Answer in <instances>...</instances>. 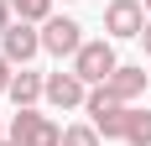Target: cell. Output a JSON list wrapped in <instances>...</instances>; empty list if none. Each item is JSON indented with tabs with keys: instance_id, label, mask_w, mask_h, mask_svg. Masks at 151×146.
Returning a JSON list of instances; mask_svg holds the SVG:
<instances>
[{
	"instance_id": "cell-7",
	"label": "cell",
	"mask_w": 151,
	"mask_h": 146,
	"mask_svg": "<svg viewBox=\"0 0 151 146\" xmlns=\"http://www.w3.org/2000/svg\"><path fill=\"white\" fill-rule=\"evenodd\" d=\"M146 84H151L146 63H120V68H115V78H109V89H115L125 104H136L141 94H146Z\"/></svg>"
},
{
	"instance_id": "cell-19",
	"label": "cell",
	"mask_w": 151,
	"mask_h": 146,
	"mask_svg": "<svg viewBox=\"0 0 151 146\" xmlns=\"http://www.w3.org/2000/svg\"><path fill=\"white\" fill-rule=\"evenodd\" d=\"M146 16H151V0H146Z\"/></svg>"
},
{
	"instance_id": "cell-13",
	"label": "cell",
	"mask_w": 151,
	"mask_h": 146,
	"mask_svg": "<svg viewBox=\"0 0 151 146\" xmlns=\"http://www.w3.org/2000/svg\"><path fill=\"white\" fill-rule=\"evenodd\" d=\"M26 146H63V125H58V120H42V125H37V136H31Z\"/></svg>"
},
{
	"instance_id": "cell-9",
	"label": "cell",
	"mask_w": 151,
	"mask_h": 146,
	"mask_svg": "<svg viewBox=\"0 0 151 146\" xmlns=\"http://www.w3.org/2000/svg\"><path fill=\"white\" fill-rule=\"evenodd\" d=\"M42 110H37V104H26V110H16V115H11V131H5V136H11V141L16 146H26L31 141V136H37V125H42Z\"/></svg>"
},
{
	"instance_id": "cell-15",
	"label": "cell",
	"mask_w": 151,
	"mask_h": 146,
	"mask_svg": "<svg viewBox=\"0 0 151 146\" xmlns=\"http://www.w3.org/2000/svg\"><path fill=\"white\" fill-rule=\"evenodd\" d=\"M11 16H16V5H11V0H0V37L11 31Z\"/></svg>"
},
{
	"instance_id": "cell-18",
	"label": "cell",
	"mask_w": 151,
	"mask_h": 146,
	"mask_svg": "<svg viewBox=\"0 0 151 146\" xmlns=\"http://www.w3.org/2000/svg\"><path fill=\"white\" fill-rule=\"evenodd\" d=\"M0 146H16V141H11V136H5V141H0Z\"/></svg>"
},
{
	"instance_id": "cell-5",
	"label": "cell",
	"mask_w": 151,
	"mask_h": 146,
	"mask_svg": "<svg viewBox=\"0 0 151 146\" xmlns=\"http://www.w3.org/2000/svg\"><path fill=\"white\" fill-rule=\"evenodd\" d=\"M0 52H5L16 68H26V63L42 52V26H31V21H11V31L0 37Z\"/></svg>"
},
{
	"instance_id": "cell-11",
	"label": "cell",
	"mask_w": 151,
	"mask_h": 146,
	"mask_svg": "<svg viewBox=\"0 0 151 146\" xmlns=\"http://www.w3.org/2000/svg\"><path fill=\"white\" fill-rule=\"evenodd\" d=\"M63 146H104V136L94 131V120H78V125H63Z\"/></svg>"
},
{
	"instance_id": "cell-10",
	"label": "cell",
	"mask_w": 151,
	"mask_h": 146,
	"mask_svg": "<svg viewBox=\"0 0 151 146\" xmlns=\"http://www.w3.org/2000/svg\"><path fill=\"white\" fill-rule=\"evenodd\" d=\"M125 141L130 146H151V110H136V104H130V115H125Z\"/></svg>"
},
{
	"instance_id": "cell-20",
	"label": "cell",
	"mask_w": 151,
	"mask_h": 146,
	"mask_svg": "<svg viewBox=\"0 0 151 146\" xmlns=\"http://www.w3.org/2000/svg\"><path fill=\"white\" fill-rule=\"evenodd\" d=\"M63 5H73V0H63Z\"/></svg>"
},
{
	"instance_id": "cell-3",
	"label": "cell",
	"mask_w": 151,
	"mask_h": 146,
	"mask_svg": "<svg viewBox=\"0 0 151 146\" xmlns=\"http://www.w3.org/2000/svg\"><path fill=\"white\" fill-rule=\"evenodd\" d=\"M146 0H109L104 5V37L109 42H141L146 31Z\"/></svg>"
},
{
	"instance_id": "cell-17",
	"label": "cell",
	"mask_w": 151,
	"mask_h": 146,
	"mask_svg": "<svg viewBox=\"0 0 151 146\" xmlns=\"http://www.w3.org/2000/svg\"><path fill=\"white\" fill-rule=\"evenodd\" d=\"M5 131H11V125H5V120H0V141H5Z\"/></svg>"
},
{
	"instance_id": "cell-14",
	"label": "cell",
	"mask_w": 151,
	"mask_h": 146,
	"mask_svg": "<svg viewBox=\"0 0 151 146\" xmlns=\"http://www.w3.org/2000/svg\"><path fill=\"white\" fill-rule=\"evenodd\" d=\"M11 78H16V63L0 52V94H11Z\"/></svg>"
},
{
	"instance_id": "cell-4",
	"label": "cell",
	"mask_w": 151,
	"mask_h": 146,
	"mask_svg": "<svg viewBox=\"0 0 151 146\" xmlns=\"http://www.w3.org/2000/svg\"><path fill=\"white\" fill-rule=\"evenodd\" d=\"M78 47H83V26H78L73 16H52V21H42V52H52V58H73Z\"/></svg>"
},
{
	"instance_id": "cell-6",
	"label": "cell",
	"mask_w": 151,
	"mask_h": 146,
	"mask_svg": "<svg viewBox=\"0 0 151 146\" xmlns=\"http://www.w3.org/2000/svg\"><path fill=\"white\" fill-rule=\"evenodd\" d=\"M89 99V84H83V78H78L73 68L68 73H47V104H52V110H78V104Z\"/></svg>"
},
{
	"instance_id": "cell-8",
	"label": "cell",
	"mask_w": 151,
	"mask_h": 146,
	"mask_svg": "<svg viewBox=\"0 0 151 146\" xmlns=\"http://www.w3.org/2000/svg\"><path fill=\"white\" fill-rule=\"evenodd\" d=\"M11 99H16V110H26V104L47 99V73H31V68H21V73L11 78Z\"/></svg>"
},
{
	"instance_id": "cell-1",
	"label": "cell",
	"mask_w": 151,
	"mask_h": 146,
	"mask_svg": "<svg viewBox=\"0 0 151 146\" xmlns=\"http://www.w3.org/2000/svg\"><path fill=\"white\" fill-rule=\"evenodd\" d=\"M83 115L94 120V131L104 136V141H125V115H130V104H125L109 84L89 89V99H83Z\"/></svg>"
},
{
	"instance_id": "cell-16",
	"label": "cell",
	"mask_w": 151,
	"mask_h": 146,
	"mask_svg": "<svg viewBox=\"0 0 151 146\" xmlns=\"http://www.w3.org/2000/svg\"><path fill=\"white\" fill-rule=\"evenodd\" d=\"M141 47H146V58H151V21H146V31H141Z\"/></svg>"
},
{
	"instance_id": "cell-2",
	"label": "cell",
	"mask_w": 151,
	"mask_h": 146,
	"mask_svg": "<svg viewBox=\"0 0 151 146\" xmlns=\"http://www.w3.org/2000/svg\"><path fill=\"white\" fill-rule=\"evenodd\" d=\"M115 68H120V58H115V42H109V37H94V42H83V47L73 52V73H78L89 89L109 84Z\"/></svg>"
},
{
	"instance_id": "cell-12",
	"label": "cell",
	"mask_w": 151,
	"mask_h": 146,
	"mask_svg": "<svg viewBox=\"0 0 151 146\" xmlns=\"http://www.w3.org/2000/svg\"><path fill=\"white\" fill-rule=\"evenodd\" d=\"M16 16L21 21H31V26H42V21H52V0H11Z\"/></svg>"
}]
</instances>
